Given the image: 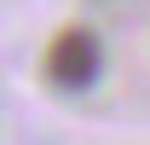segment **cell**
Masks as SVG:
<instances>
[{
	"label": "cell",
	"instance_id": "1",
	"mask_svg": "<svg viewBox=\"0 0 150 145\" xmlns=\"http://www.w3.org/2000/svg\"><path fill=\"white\" fill-rule=\"evenodd\" d=\"M98 64H104V47H98L93 29H58L52 47H46V81L52 87H87L98 81Z\"/></svg>",
	"mask_w": 150,
	"mask_h": 145
}]
</instances>
